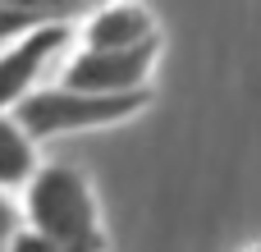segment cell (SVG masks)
<instances>
[{
  "mask_svg": "<svg viewBox=\"0 0 261 252\" xmlns=\"http://www.w3.org/2000/svg\"><path fill=\"white\" fill-rule=\"evenodd\" d=\"M23 216L32 234H41L60 252H101L106 243L92 188L73 165H41L37 179L28 184Z\"/></svg>",
  "mask_w": 261,
  "mask_h": 252,
  "instance_id": "cell-1",
  "label": "cell"
},
{
  "mask_svg": "<svg viewBox=\"0 0 261 252\" xmlns=\"http://www.w3.org/2000/svg\"><path fill=\"white\" fill-rule=\"evenodd\" d=\"M151 101V92H133V96H92V92H73V87H37L18 110L14 124L32 138H60V133H83V129H106L119 119H133L142 106Z\"/></svg>",
  "mask_w": 261,
  "mask_h": 252,
  "instance_id": "cell-2",
  "label": "cell"
},
{
  "mask_svg": "<svg viewBox=\"0 0 261 252\" xmlns=\"http://www.w3.org/2000/svg\"><path fill=\"white\" fill-rule=\"evenodd\" d=\"M161 55V37L147 46H128V51H87L78 46L64 64V87L73 92H92V96H133L147 92V78L156 69Z\"/></svg>",
  "mask_w": 261,
  "mask_h": 252,
  "instance_id": "cell-3",
  "label": "cell"
},
{
  "mask_svg": "<svg viewBox=\"0 0 261 252\" xmlns=\"http://www.w3.org/2000/svg\"><path fill=\"white\" fill-rule=\"evenodd\" d=\"M64 46H69V23H46V28L28 32V37H18V41H9L0 51V119H5V110L14 115L37 92L46 64Z\"/></svg>",
  "mask_w": 261,
  "mask_h": 252,
  "instance_id": "cell-4",
  "label": "cell"
},
{
  "mask_svg": "<svg viewBox=\"0 0 261 252\" xmlns=\"http://www.w3.org/2000/svg\"><path fill=\"white\" fill-rule=\"evenodd\" d=\"M156 41V18L142 5H101L83 23V46L87 51H128Z\"/></svg>",
  "mask_w": 261,
  "mask_h": 252,
  "instance_id": "cell-5",
  "label": "cell"
},
{
  "mask_svg": "<svg viewBox=\"0 0 261 252\" xmlns=\"http://www.w3.org/2000/svg\"><path fill=\"white\" fill-rule=\"evenodd\" d=\"M37 142L14 124V115L0 119V193L5 188H18V184H32L37 179Z\"/></svg>",
  "mask_w": 261,
  "mask_h": 252,
  "instance_id": "cell-6",
  "label": "cell"
},
{
  "mask_svg": "<svg viewBox=\"0 0 261 252\" xmlns=\"http://www.w3.org/2000/svg\"><path fill=\"white\" fill-rule=\"evenodd\" d=\"M83 9H92V5H0V46H9L46 23H69Z\"/></svg>",
  "mask_w": 261,
  "mask_h": 252,
  "instance_id": "cell-7",
  "label": "cell"
},
{
  "mask_svg": "<svg viewBox=\"0 0 261 252\" xmlns=\"http://www.w3.org/2000/svg\"><path fill=\"white\" fill-rule=\"evenodd\" d=\"M18 239H23V207L9 193H0V252H9Z\"/></svg>",
  "mask_w": 261,
  "mask_h": 252,
  "instance_id": "cell-8",
  "label": "cell"
},
{
  "mask_svg": "<svg viewBox=\"0 0 261 252\" xmlns=\"http://www.w3.org/2000/svg\"><path fill=\"white\" fill-rule=\"evenodd\" d=\"M9 252H60V248H55V243H46V239H41V234H32V230H23V239H18Z\"/></svg>",
  "mask_w": 261,
  "mask_h": 252,
  "instance_id": "cell-9",
  "label": "cell"
},
{
  "mask_svg": "<svg viewBox=\"0 0 261 252\" xmlns=\"http://www.w3.org/2000/svg\"><path fill=\"white\" fill-rule=\"evenodd\" d=\"M252 252H261V248H252Z\"/></svg>",
  "mask_w": 261,
  "mask_h": 252,
  "instance_id": "cell-10",
  "label": "cell"
}]
</instances>
